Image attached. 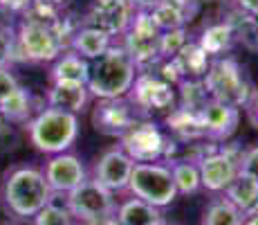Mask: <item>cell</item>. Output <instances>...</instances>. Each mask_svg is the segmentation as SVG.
<instances>
[{
  "label": "cell",
  "instance_id": "cell-19",
  "mask_svg": "<svg viewBox=\"0 0 258 225\" xmlns=\"http://www.w3.org/2000/svg\"><path fill=\"white\" fill-rule=\"evenodd\" d=\"M225 198L242 214L258 212V180L247 173H238L225 189Z\"/></svg>",
  "mask_w": 258,
  "mask_h": 225
},
{
  "label": "cell",
  "instance_id": "cell-6",
  "mask_svg": "<svg viewBox=\"0 0 258 225\" xmlns=\"http://www.w3.org/2000/svg\"><path fill=\"white\" fill-rule=\"evenodd\" d=\"M160 27L153 23L151 14L137 9L133 16L131 27L123 32V50L128 52V57L133 59V63L137 70H148L151 66L162 61L160 57Z\"/></svg>",
  "mask_w": 258,
  "mask_h": 225
},
{
  "label": "cell",
  "instance_id": "cell-44",
  "mask_svg": "<svg viewBox=\"0 0 258 225\" xmlns=\"http://www.w3.org/2000/svg\"><path fill=\"white\" fill-rule=\"evenodd\" d=\"M155 225H177V223H171V221H168V218L162 216V218H160V221H157Z\"/></svg>",
  "mask_w": 258,
  "mask_h": 225
},
{
  "label": "cell",
  "instance_id": "cell-14",
  "mask_svg": "<svg viewBox=\"0 0 258 225\" xmlns=\"http://www.w3.org/2000/svg\"><path fill=\"white\" fill-rule=\"evenodd\" d=\"M135 167L131 158L126 156L121 147H112L108 151H103L99 156L97 164H94L92 178L97 180L99 185H103L106 189H110L112 194L115 192H123L128 187V180H131V171Z\"/></svg>",
  "mask_w": 258,
  "mask_h": 225
},
{
  "label": "cell",
  "instance_id": "cell-15",
  "mask_svg": "<svg viewBox=\"0 0 258 225\" xmlns=\"http://www.w3.org/2000/svg\"><path fill=\"white\" fill-rule=\"evenodd\" d=\"M198 169H200V183L207 192H225L231 185V180L240 173L238 160L229 158L225 151H220V149L207 153V156L198 162Z\"/></svg>",
  "mask_w": 258,
  "mask_h": 225
},
{
  "label": "cell",
  "instance_id": "cell-37",
  "mask_svg": "<svg viewBox=\"0 0 258 225\" xmlns=\"http://www.w3.org/2000/svg\"><path fill=\"white\" fill-rule=\"evenodd\" d=\"M245 113H247V119H249V124L258 131V86L251 88V95H249V99H247V104L245 106Z\"/></svg>",
  "mask_w": 258,
  "mask_h": 225
},
{
  "label": "cell",
  "instance_id": "cell-33",
  "mask_svg": "<svg viewBox=\"0 0 258 225\" xmlns=\"http://www.w3.org/2000/svg\"><path fill=\"white\" fill-rule=\"evenodd\" d=\"M240 173H247V176L258 180V144L245 149V153L240 158Z\"/></svg>",
  "mask_w": 258,
  "mask_h": 225
},
{
  "label": "cell",
  "instance_id": "cell-23",
  "mask_svg": "<svg viewBox=\"0 0 258 225\" xmlns=\"http://www.w3.org/2000/svg\"><path fill=\"white\" fill-rule=\"evenodd\" d=\"M236 38H234V29L227 21L222 23H213V25H207L202 29L200 38H198V45L209 54L211 59L216 57H225L231 48H234Z\"/></svg>",
  "mask_w": 258,
  "mask_h": 225
},
{
  "label": "cell",
  "instance_id": "cell-28",
  "mask_svg": "<svg viewBox=\"0 0 258 225\" xmlns=\"http://www.w3.org/2000/svg\"><path fill=\"white\" fill-rule=\"evenodd\" d=\"M240 221L242 212L236 209L225 196L211 201L209 207L205 209V216H202V225H240Z\"/></svg>",
  "mask_w": 258,
  "mask_h": 225
},
{
  "label": "cell",
  "instance_id": "cell-42",
  "mask_svg": "<svg viewBox=\"0 0 258 225\" xmlns=\"http://www.w3.org/2000/svg\"><path fill=\"white\" fill-rule=\"evenodd\" d=\"M3 135H9V119L0 113V138H3Z\"/></svg>",
  "mask_w": 258,
  "mask_h": 225
},
{
  "label": "cell",
  "instance_id": "cell-43",
  "mask_svg": "<svg viewBox=\"0 0 258 225\" xmlns=\"http://www.w3.org/2000/svg\"><path fill=\"white\" fill-rule=\"evenodd\" d=\"M45 3H47V5H52L54 9H58V12H61V9L66 7V5L70 3V0H45Z\"/></svg>",
  "mask_w": 258,
  "mask_h": 225
},
{
  "label": "cell",
  "instance_id": "cell-41",
  "mask_svg": "<svg viewBox=\"0 0 258 225\" xmlns=\"http://www.w3.org/2000/svg\"><path fill=\"white\" fill-rule=\"evenodd\" d=\"M240 225H258V212H254V214H242Z\"/></svg>",
  "mask_w": 258,
  "mask_h": 225
},
{
  "label": "cell",
  "instance_id": "cell-35",
  "mask_svg": "<svg viewBox=\"0 0 258 225\" xmlns=\"http://www.w3.org/2000/svg\"><path fill=\"white\" fill-rule=\"evenodd\" d=\"M166 3H171L173 7L182 14V18H184L186 23L193 21V18L198 16V12H200V0H166Z\"/></svg>",
  "mask_w": 258,
  "mask_h": 225
},
{
  "label": "cell",
  "instance_id": "cell-25",
  "mask_svg": "<svg viewBox=\"0 0 258 225\" xmlns=\"http://www.w3.org/2000/svg\"><path fill=\"white\" fill-rule=\"evenodd\" d=\"M227 23L234 29V38L238 45H242V50L251 54H258V16H251V14L245 12H234Z\"/></svg>",
  "mask_w": 258,
  "mask_h": 225
},
{
  "label": "cell",
  "instance_id": "cell-21",
  "mask_svg": "<svg viewBox=\"0 0 258 225\" xmlns=\"http://www.w3.org/2000/svg\"><path fill=\"white\" fill-rule=\"evenodd\" d=\"M110 45H112V36L103 34L101 29L86 27V25H81V29L74 34L72 41H70L72 52L79 54V57H83L86 61H92V59L101 57Z\"/></svg>",
  "mask_w": 258,
  "mask_h": 225
},
{
  "label": "cell",
  "instance_id": "cell-11",
  "mask_svg": "<svg viewBox=\"0 0 258 225\" xmlns=\"http://www.w3.org/2000/svg\"><path fill=\"white\" fill-rule=\"evenodd\" d=\"M128 99L144 115H148L151 111H171V108H175L177 93H175V86L164 81L157 72L140 70L131 93H128Z\"/></svg>",
  "mask_w": 258,
  "mask_h": 225
},
{
  "label": "cell",
  "instance_id": "cell-3",
  "mask_svg": "<svg viewBox=\"0 0 258 225\" xmlns=\"http://www.w3.org/2000/svg\"><path fill=\"white\" fill-rule=\"evenodd\" d=\"M27 135L36 151L47 156L63 153L72 149L79 138V115L47 106L27 122Z\"/></svg>",
  "mask_w": 258,
  "mask_h": 225
},
{
  "label": "cell",
  "instance_id": "cell-26",
  "mask_svg": "<svg viewBox=\"0 0 258 225\" xmlns=\"http://www.w3.org/2000/svg\"><path fill=\"white\" fill-rule=\"evenodd\" d=\"M168 169H171L177 196H191V194L200 192L202 187L200 169H198L196 162H191V160H175V162L168 164Z\"/></svg>",
  "mask_w": 258,
  "mask_h": 225
},
{
  "label": "cell",
  "instance_id": "cell-20",
  "mask_svg": "<svg viewBox=\"0 0 258 225\" xmlns=\"http://www.w3.org/2000/svg\"><path fill=\"white\" fill-rule=\"evenodd\" d=\"M90 72V61L74 52H63L58 59H54L52 66V83H86Z\"/></svg>",
  "mask_w": 258,
  "mask_h": 225
},
{
  "label": "cell",
  "instance_id": "cell-13",
  "mask_svg": "<svg viewBox=\"0 0 258 225\" xmlns=\"http://www.w3.org/2000/svg\"><path fill=\"white\" fill-rule=\"evenodd\" d=\"M43 173H45V180L49 189H52V194H70L83 180H88V171L83 167L81 158H77L74 153L68 151L49 158Z\"/></svg>",
  "mask_w": 258,
  "mask_h": 225
},
{
  "label": "cell",
  "instance_id": "cell-24",
  "mask_svg": "<svg viewBox=\"0 0 258 225\" xmlns=\"http://www.w3.org/2000/svg\"><path fill=\"white\" fill-rule=\"evenodd\" d=\"M173 59L184 79H202L211 63V57L198 45V41H188Z\"/></svg>",
  "mask_w": 258,
  "mask_h": 225
},
{
  "label": "cell",
  "instance_id": "cell-9",
  "mask_svg": "<svg viewBox=\"0 0 258 225\" xmlns=\"http://www.w3.org/2000/svg\"><path fill=\"white\" fill-rule=\"evenodd\" d=\"M119 147L133 162H162L166 135L153 119L142 117L119 138Z\"/></svg>",
  "mask_w": 258,
  "mask_h": 225
},
{
  "label": "cell",
  "instance_id": "cell-17",
  "mask_svg": "<svg viewBox=\"0 0 258 225\" xmlns=\"http://www.w3.org/2000/svg\"><path fill=\"white\" fill-rule=\"evenodd\" d=\"M166 126L171 135L175 140H180L182 144L188 142H198V140H207L205 126H202V119H200V111H186L182 106L171 108L166 115Z\"/></svg>",
  "mask_w": 258,
  "mask_h": 225
},
{
  "label": "cell",
  "instance_id": "cell-30",
  "mask_svg": "<svg viewBox=\"0 0 258 225\" xmlns=\"http://www.w3.org/2000/svg\"><path fill=\"white\" fill-rule=\"evenodd\" d=\"M148 14H151L153 23L160 27V32L175 29V27H184V25H186V21L182 18V14L177 12L171 3H166V0H162L160 5H155V7H153Z\"/></svg>",
  "mask_w": 258,
  "mask_h": 225
},
{
  "label": "cell",
  "instance_id": "cell-18",
  "mask_svg": "<svg viewBox=\"0 0 258 225\" xmlns=\"http://www.w3.org/2000/svg\"><path fill=\"white\" fill-rule=\"evenodd\" d=\"M88 99L90 93L86 83H52V88L47 90V106L72 115L86 111Z\"/></svg>",
  "mask_w": 258,
  "mask_h": 225
},
{
  "label": "cell",
  "instance_id": "cell-29",
  "mask_svg": "<svg viewBox=\"0 0 258 225\" xmlns=\"http://www.w3.org/2000/svg\"><path fill=\"white\" fill-rule=\"evenodd\" d=\"M177 90V99H180V106L186 111H200L207 102H209V95L207 88L202 83V79H182L175 86Z\"/></svg>",
  "mask_w": 258,
  "mask_h": 225
},
{
  "label": "cell",
  "instance_id": "cell-7",
  "mask_svg": "<svg viewBox=\"0 0 258 225\" xmlns=\"http://www.w3.org/2000/svg\"><path fill=\"white\" fill-rule=\"evenodd\" d=\"M66 196V207L70 209L74 221L79 223H94L101 218L115 216L117 205L112 198V192L99 185L94 178L83 180L79 187H74Z\"/></svg>",
  "mask_w": 258,
  "mask_h": 225
},
{
  "label": "cell",
  "instance_id": "cell-5",
  "mask_svg": "<svg viewBox=\"0 0 258 225\" xmlns=\"http://www.w3.org/2000/svg\"><path fill=\"white\" fill-rule=\"evenodd\" d=\"M126 189L135 198L160 209L177 198L175 183L166 162H135Z\"/></svg>",
  "mask_w": 258,
  "mask_h": 225
},
{
  "label": "cell",
  "instance_id": "cell-1",
  "mask_svg": "<svg viewBox=\"0 0 258 225\" xmlns=\"http://www.w3.org/2000/svg\"><path fill=\"white\" fill-rule=\"evenodd\" d=\"M137 66L121 43H112L101 57L90 61L88 72V93L97 99H117L128 97L137 77Z\"/></svg>",
  "mask_w": 258,
  "mask_h": 225
},
{
  "label": "cell",
  "instance_id": "cell-16",
  "mask_svg": "<svg viewBox=\"0 0 258 225\" xmlns=\"http://www.w3.org/2000/svg\"><path fill=\"white\" fill-rule=\"evenodd\" d=\"M200 119H202V126H205L207 140L225 142V140H229L236 133L238 124H240V108L209 99L200 108Z\"/></svg>",
  "mask_w": 258,
  "mask_h": 225
},
{
  "label": "cell",
  "instance_id": "cell-27",
  "mask_svg": "<svg viewBox=\"0 0 258 225\" xmlns=\"http://www.w3.org/2000/svg\"><path fill=\"white\" fill-rule=\"evenodd\" d=\"M32 111H34L32 95L23 86H18L9 97H5L3 102H0V113H3L9 122H25V119H29Z\"/></svg>",
  "mask_w": 258,
  "mask_h": 225
},
{
  "label": "cell",
  "instance_id": "cell-10",
  "mask_svg": "<svg viewBox=\"0 0 258 225\" xmlns=\"http://www.w3.org/2000/svg\"><path fill=\"white\" fill-rule=\"evenodd\" d=\"M146 117L128 97L117 99H99L97 106L92 108V126L97 133L108 135V138H121L137 119Z\"/></svg>",
  "mask_w": 258,
  "mask_h": 225
},
{
  "label": "cell",
  "instance_id": "cell-2",
  "mask_svg": "<svg viewBox=\"0 0 258 225\" xmlns=\"http://www.w3.org/2000/svg\"><path fill=\"white\" fill-rule=\"evenodd\" d=\"M45 173L36 167H14L5 176L3 183V201L7 209L18 218H34L45 205L52 201Z\"/></svg>",
  "mask_w": 258,
  "mask_h": 225
},
{
  "label": "cell",
  "instance_id": "cell-32",
  "mask_svg": "<svg viewBox=\"0 0 258 225\" xmlns=\"http://www.w3.org/2000/svg\"><path fill=\"white\" fill-rule=\"evenodd\" d=\"M186 43H188L186 27L166 29V32L160 34V57L162 59H173Z\"/></svg>",
  "mask_w": 258,
  "mask_h": 225
},
{
  "label": "cell",
  "instance_id": "cell-22",
  "mask_svg": "<svg viewBox=\"0 0 258 225\" xmlns=\"http://www.w3.org/2000/svg\"><path fill=\"white\" fill-rule=\"evenodd\" d=\"M162 218V209L140 201V198H128L119 203L115 209V221L119 225H155Z\"/></svg>",
  "mask_w": 258,
  "mask_h": 225
},
{
  "label": "cell",
  "instance_id": "cell-39",
  "mask_svg": "<svg viewBox=\"0 0 258 225\" xmlns=\"http://www.w3.org/2000/svg\"><path fill=\"white\" fill-rule=\"evenodd\" d=\"M238 9L245 14H251V16H258V0H236Z\"/></svg>",
  "mask_w": 258,
  "mask_h": 225
},
{
  "label": "cell",
  "instance_id": "cell-38",
  "mask_svg": "<svg viewBox=\"0 0 258 225\" xmlns=\"http://www.w3.org/2000/svg\"><path fill=\"white\" fill-rule=\"evenodd\" d=\"M32 5V0H0V7L7 12H25Z\"/></svg>",
  "mask_w": 258,
  "mask_h": 225
},
{
  "label": "cell",
  "instance_id": "cell-40",
  "mask_svg": "<svg viewBox=\"0 0 258 225\" xmlns=\"http://www.w3.org/2000/svg\"><path fill=\"white\" fill-rule=\"evenodd\" d=\"M133 3V7L135 9H142V12H151L155 5H160L162 0H131Z\"/></svg>",
  "mask_w": 258,
  "mask_h": 225
},
{
  "label": "cell",
  "instance_id": "cell-8",
  "mask_svg": "<svg viewBox=\"0 0 258 225\" xmlns=\"http://www.w3.org/2000/svg\"><path fill=\"white\" fill-rule=\"evenodd\" d=\"M63 50H66V43L56 36L54 29L27 21L18 25V32L14 36V59L45 63L58 59Z\"/></svg>",
  "mask_w": 258,
  "mask_h": 225
},
{
  "label": "cell",
  "instance_id": "cell-31",
  "mask_svg": "<svg viewBox=\"0 0 258 225\" xmlns=\"http://www.w3.org/2000/svg\"><path fill=\"white\" fill-rule=\"evenodd\" d=\"M34 225H77L66 205H56L54 198L34 216Z\"/></svg>",
  "mask_w": 258,
  "mask_h": 225
},
{
  "label": "cell",
  "instance_id": "cell-34",
  "mask_svg": "<svg viewBox=\"0 0 258 225\" xmlns=\"http://www.w3.org/2000/svg\"><path fill=\"white\" fill-rule=\"evenodd\" d=\"M14 61V34L0 27V68H7Z\"/></svg>",
  "mask_w": 258,
  "mask_h": 225
},
{
  "label": "cell",
  "instance_id": "cell-36",
  "mask_svg": "<svg viewBox=\"0 0 258 225\" xmlns=\"http://www.w3.org/2000/svg\"><path fill=\"white\" fill-rule=\"evenodd\" d=\"M18 86H21V83L16 81V77H14L7 68H0V102H3L5 97H9Z\"/></svg>",
  "mask_w": 258,
  "mask_h": 225
},
{
  "label": "cell",
  "instance_id": "cell-12",
  "mask_svg": "<svg viewBox=\"0 0 258 225\" xmlns=\"http://www.w3.org/2000/svg\"><path fill=\"white\" fill-rule=\"evenodd\" d=\"M137 9L133 7L131 0H94L90 12L83 16L86 27L101 29L108 36H123L133 23Z\"/></svg>",
  "mask_w": 258,
  "mask_h": 225
},
{
  "label": "cell",
  "instance_id": "cell-4",
  "mask_svg": "<svg viewBox=\"0 0 258 225\" xmlns=\"http://www.w3.org/2000/svg\"><path fill=\"white\" fill-rule=\"evenodd\" d=\"M207 95L213 102L229 104L234 108H242L251 95V81L247 79L245 68L234 57H216L211 59L209 70L202 77Z\"/></svg>",
  "mask_w": 258,
  "mask_h": 225
}]
</instances>
